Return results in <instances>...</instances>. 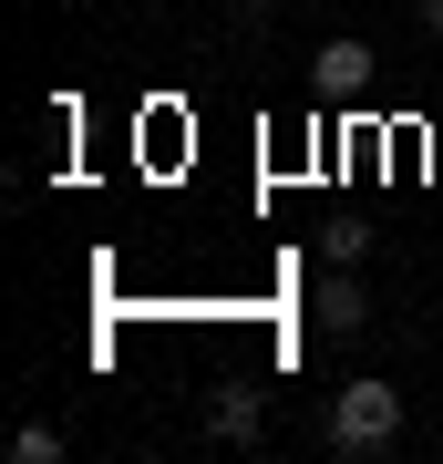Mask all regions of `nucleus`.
Instances as JSON below:
<instances>
[{
  "instance_id": "nucleus-1",
  "label": "nucleus",
  "mask_w": 443,
  "mask_h": 464,
  "mask_svg": "<svg viewBox=\"0 0 443 464\" xmlns=\"http://www.w3.org/2000/svg\"><path fill=\"white\" fill-rule=\"evenodd\" d=\"M402 444V392H392V382H341V392H330V454H351V464H361V454H392Z\"/></svg>"
},
{
  "instance_id": "nucleus-2",
  "label": "nucleus",
  "mask_w": 443,
  "mask_h": 464,
  "mask_svg": "<svg viewBox=\"0 0 443 464\" xmlns=\"http://www.w3.org/2000/svg\"><path fill=\"white\" fill-rule=\"evenodd\" d=\"M310 83H320L330 103H361V93H371V42H351V32H341V42H320Z\"/></svg>"
},
{
  "instance_id": "nucleus-3",
  "label": "nucleus",
  "mask_w": 443,
  "mask_h": 464,
  "mask_svg": "<svg viewBox=\"0 0 443 464\" xmlns=\"http://www.w3.org/2000/svg\"><path fill=\"white\" fill-rule=\"evenodd\" d=\"M310 310H320V331H371V289L361 279H351V268H341V279H320V299H310Z\"/></svg>"
},
{
  "instance_id": "nucleus-4",
  "label": "nucleus",
  "mask_w": 443,
  "mask_h": 464,
  "mask_svg": "<svg viewBox=\"0 0 443 464\" xmlns=\"http://www.w3.org/2000/svg\"><path fill=\"white\" fill-rule=\"evenodd\" d=\"M207 433H217V444H258V402H247V392H227V402L207 413Z\"/></svg>"
},
{
  "instance_id": "nucleus-5",
  "label": "nucleus",
  "mask_w": 443,
  "mask_h": 464,
  "mask_svg": "<svg viewBox=\"0 0 443 464\" xmlns=\"http://www.w3.org/2000/svg\"><path fill=\"white\" fill-rule=\"evenodd\" d=\"M11 454H21V464H52V454H63V433H52V423H21Z\"/></svg>"
},
{
  "instance_id": "nucleus-6",
  "label": "nucleus",
  "mask_w": 443,
  "mask_h": 464,
  "mask_svg": "<svg viewBox=\"0 0 443 464\" xmlns=\"http://www.w3.org/2000/svg\"><path fill=\"white\" fill-rule=\"evenodd\" d=\"M423 32H433V42H443V0H423Z\"/></svg>"
}]
</instances>
